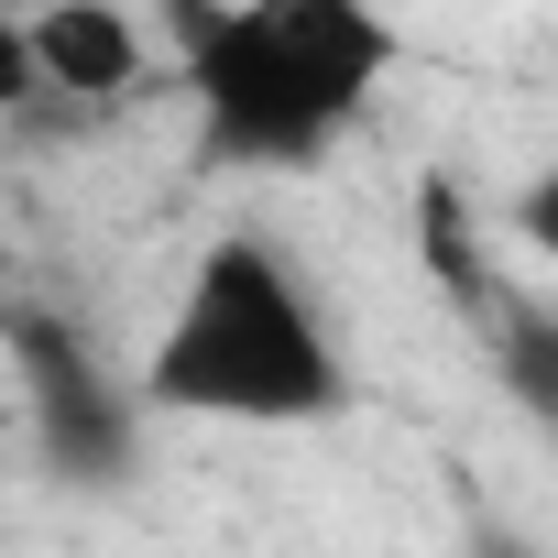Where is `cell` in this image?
Instances as JSON below:
<instances>
[{"label": "cell", "instance_id": "cell-3", "mask_svg": "<svg viewBox=\"0 0 558 558\" xmlns=\"http://www.w3.org/2000/svg\"><path fill=\"white\" fill-rule=\"evenodd\" d=\"M12 351H23V384H34V449H45L66 482L132 471V405H121V384H110L56 318H12Z\"/></svg>", "mask_w": 558, "mask_h": 558}, {"label": "cell", "instance_id": "cell-6", "mask_svg": "<svg viewBox=\"0 0 558 558\" xmlns=\"http://www.w3.org/2000/svg\"><path fill=\"white\" fill-rule=\"evenodd\" d=\"M471 558H547V547H536L525 525H504V514H482V525H471Z\"/></svg>", "mask_w": 558, "mask_h": 558}, {"label": "cell", "instance_id": "cell-4", "mask_svg": "<svg viewBox=\"0 0 558 558\" xmlns=\"http://www.w3.org/2000/svg\"><path fill=\"white\" fill-rule=\"evenodd\" d=\"M23 56H34V88H66V99H132L143 88V12L132 0H45V12L23 23Z\"/></svg>", "mask_w": 558, "mask_h": 558}, {"label": "cell", "instance_id": "cell-2", "mask_svg": "<svg viewBox=\"0 0 558 558\" xmlns=\"http://www.w3.org/2000/svg\"><path fill=\"white\" fill-rule=\"evenodd\" d=\"M351 373L340 340L307 296L296 263H274L263 241H219L143 362V405L165 416H219V427H318L340 416Z\"/></svg>", "mask_w": 558, "mask_h": 558}, {"label": "cell", "instance_id": "cell-1", "mask_svg": "<svg viewBox=\"0 0 558 558\" xmlns=\"http://www.w3.org/2000/svg\"><path fill=\"white\" fill-rule=\"evenodd\" d=\"M395 77L373 0H219L186 23V99L219 165H318Z\"/></svg>", "mask_w": 558, "mask_h": 558}, {"label": "cell", "instance_id": "cell-5", "mask_svg": "<svg viewBox=\"0 0 558 558\" xmlns=\"http://www.w3.org/2000/svg\"><path fill=\"white\" fill-rule=\"evenodd\" d=\"M23 99H34V56H23V23L0 12V121H12Z\"/></svg>", "mask_w": 558, "mask_h": 558}]
</instances>
